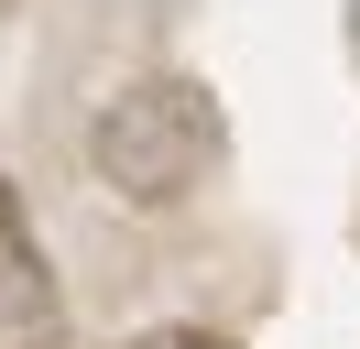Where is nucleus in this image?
<instances>
[{"instance_id": "f257e3e1", "label": "nucleus", "mask_w": 360, "mask_h": 349, "mask_svg": "<svg viewBox=\"0 0 360 349\" xmlns=\"http://www.w3.org/2000/svg\"><path fill=\"white\" fill-rule=\"evenodd\" d=\"M88 164L120 208H186L207 174L229 164V120L197 77H142L88 120Z\"/></svg>"}, {"instance_id": "f03ea898", "label": "nucleus", "mask_w": 360, "mask_h": 349, "mask_svg": "<svg viewBox=\"0 0 360 349\" xmlns=\"http://www.w3.org/2000/svg\"><path fill=\"white\" fill-rule=\"evenodd\" d=\"M55 284H44V251H33L22 208L0 196V349H55Z\"/></svg>"}, {"instance_id": "7ed1b4c3", "label": "nucleus", "mask_w": 360, "mask_h": 349, "mask_svg": "<svg viewBox=\"0 0 360 349\" xmlns=\"http://www.w3.org/2000/svg\"><path fill=\"white\" fill-rule=\"evenodd\" d=\"M153 349H229V338H207V327H175V338H153Z\"/></svg>"}, {"instance_id": "20e7f679", "label": "nucleus", "mask_w": 360, "mask_h": 349, "mask_svg": "<svg viewBox=\"0 0 360 349\" xmlns=\"http://www.w3.org/2000/svg\"><path fill=\"white\" fill-rule=\"evenodd\" d=\"M349 55H360V0H349Z\"/></svg>"}]
</instances>
